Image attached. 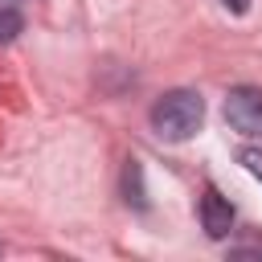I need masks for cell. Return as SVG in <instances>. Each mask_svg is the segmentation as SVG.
Instances as JSON below:
<instances>
[{"label": "cell", "mask_w": 262, "mask_h": 262, "mask_svg": "<svg viewBox=\"0 0 262 262\" xmlns=\"http://www.w3.org/2000/svg\"><path fill=\"white\" fill-rule=\"evenodd\" d=\"M201 225H205V233L217 237V242L233 229V205H229L217 188H205V196H201Z\"/></svg>", "instance_id": "3957f363"}, {"label": "cell", "mask_w": 262, "mask_h": 262, "mask_svg": "<svg viewBox=\"0 0 262 262\" xmlns=\"http://www.w3.org/2000/svg\"><path fill=\"white\" fill-rule=\"evenodd\" d=\"M242 164H246V172L254 176V180H262V151L258 147H242V156H237Z\"/></svg>", "instance_id": "8992f818"}, {"label": "cell", "mask_w": 262, "mask_h": 262, "mask_svg": "<svg viewBox=\"0 0 262 262\" xmlns=\"http://www.w3.org/2000/svg\"><path fill=\"white\" fill-rule=\"evenodd\" d=\"M123 192H127V205L147 209V188H143V168H139V160H127V168H123Z\"/></svg>", "instance_id": "277c9868"}, {"label": "cell", "mask_w": 262, "mask_h": 262, "mask_svg": "<svg viewBox=\"0 0 262 262\" xmlns=\"http://www.w3.org/2000/svg\"><path fill=\"white\" fill-rule=\"evenodd\" d=\"M225 123L242 135H262V90L258 86H233L225 94Z\"/></svg>", "instance_id": "7a4b0ae2"}, {"label": "cell", "mask_w": 262, "mask_h": 262, "mask_svg": "<svg viewBox=\"0 0 262 262\" xmlns=\"http://www.w3.org/2000/svg\"><path fill=\"white\" fill-rule=\"evenodd\" d=\"M221 4H225V8H233V12H246V8H250V0H221Z\"/></svg>", "instance_id": "52a82bcc"}, {"label": "cell", "mask_w": 262, "mask_h": 262, "mask_svg": "<svg viewBox=\"0 0 262 262\" xmlns=\"http://www.w3.org/2000/svg\"><path fill=\"white\" fill-rule=\"evenodd\" d=\"M20 29H25V16L16 8H0V45H8Z\"/></svg>", "instance_id": "5b68a950"}, {"label": "cell", "mask_w": 262, "mask_h": 262, "mask_svg": "<svg viewBox=\"0 0 262 262\" xmlns=\"http://www.w3.org/2000/svg\"><path fill=\"white\" fill-rule=\"evenodd\" d=\"M205 123V98L196 90H168L151 106V131L168 143H184Z\"/></svg>", "instance_id": "6da1fadb"}]
</instances>
